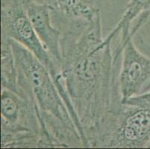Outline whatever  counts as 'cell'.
Segmentation results:
<instances>
[{
  "label": "cell",
  "mask_w": 150,
  "mask_h": 149,
  "mask_svg": "<svg viewBox=\"0 0 150 149\" xmlns=\"http://www.w3.org/2000/svg\"><path fill=\"white\" fill-rule=\"evenodd\" d=\"M147 0H130L125 8L122 18L112 30L116 37H120V43L116 51L122 53V49L129 40L132 39L130 35L131 28L134 20L143 12Z\"/></svg>",
  "instance_id": "cell-10"
},
{
  "label": "cell",
  "mask_w": 150,
  "mask_h": 149,
  "mask_svg": "<svg viewBox=\"0 0 150 149\" xmlns=\"http://www.w3.org/2000/svg\"><path fill=\"white\" fill-rule=\"evenodd\" d=\"M17 66L20 96L36 107L56 148H84L80 132L50 71L29 50L9 40Z\"/></svg>",
  "instance_id": "cell-2"
},
{
  "label": "cell",
  "mask_w": 150,
  "mask_h": 149,
  "mask_svg": "<svg viewBox=\"0 0 150 149\" xmlns=\"http://www.w3.org/2000/svg\"><path fill=\"white\" fill-rule=\"evenodd\" d=\"M1 87L20 95L17 66L8 39H1Z\"/></svg>",
  "instance_id": "cell-9"
},
{
  "label": "cell",
  "mask_w": 150,
  "mask_h": 149,
  "mask_svg": "<svg viewBox=\"0 0 150 149\" xmlns=\"http://www.w3.org/2000/svg\"><path fill=\"white\" fill-rule=\"evenodd\" d=\"M86 140L88 148H149L150 110L122 103L105 115Z\"/></svg>",
  "instance_id": "cell-4"
},
{
  "label": "cell",
  "mask_w": 150,
  "mask_h": 149,
  "mask_svg": "<svg viewBox=\"0 0 150 149\" xmlns=\"http://www.w3.org/2000/svg\"><path fill=\"white\" fill-rule=\"evenodd\" d=\"M1 39L13 40L29 50L47 68L60 93L66 91L61 68L47 52L34 30L23 0H2Z\"/></svg>",
  "instance_id": "cell-5"
},
{
  "label": "cell",
  "mask_w": 150,
  "mask_h": 149,
  "mask_svg": "<svg viewBox=\"0 0 150 149\" xmlns=\"http://www.w3.org/2000/svg\"><path fill=\"white\" fill-rule=\"evenodd\" d=\"M1 148H56L31 100L1 89Z\"/></svg>",
  "instance_id": "cell-3"
},
{
  "label": "cell",
  "mask_w": 150,
  "mask_h": 149,
  "mask_svg": "<svg viewBox=\"0 0 150 149\" xmlns=\"http://www.w3.org/2000/svg\"><path fill=\"white\" fill-rule=\"evenodd\" d=\"M150 18V0H147L144 10L141 13L137 16V18L134 20L132 24V28H131L130 35L132 37L135 35L139 29L146 23V22Z\"/></svg>",
  "instance_id": "cell-11"
},
{
  "label": "cell",
  "mask_w": 150,
  "mask_h": 149,
  "mask_svg": "<svg viewBox=\"0 0 150 149\" xmlns=\"http://www.w3.org/2000/svg\"><path fill=\"white\" fill-rule=\"evenodd\" d=\"M117 81L122 103L150 90V57L139 51L132 39L122 49Z\"/></svg>",
  "instance_id": "cell-6"
},
{
  "label": "cell",
  "mask_w": 150,
  "mask_h": 149,
  "mask_svg": "<svg viewBox=\"0 0 150 149\" xmlns=\"http://www.w3.org/2000/svg\"><path fill=\"white\" fill-rule=\"evenodd\" d=\"M48 5L54 25L61 32L88 26L101 19L104 0H33Z\"/></svg>",
  "instance_id": "cell-7"
},
{
  "label": "cell",
  "mask_w": 150,
  "mask_h": 149,
  "mask_svg": "<svg viewBox=\"0 0 150 149\" xmlns=\"http://www.w3.org/2000/svg\"><path fill=\"white\" fill-rule=\"evenodd\" d=\"M111 31L102 37L97 27L61 42V76L86 136L110 110L122 105L118 87L121 58L116 59Z\"/></svg>",
  "instance_id": "cell-1"
},
{
  "label": "cell",
  "mask_w": 150,
  "mask_h": 149,
  "mask_svg": "<svg viewBox=\"0 0 150 149\" xmlns=\"http://www.w3.org/2000/svg\"><path fill=\"white\" fill-rule=\"evenodd\" d=\"M23 2L28 19L38 37L54 61L61 66V35L53 24L51 9L46 4L33 0H23Z\"/></svg>",
  "instance_id": "cell-8"
},
{
  "label": "cell",
  "mask_w": 150,
  "mask_h": 149,
  "mask_svg": "<svg viewBox=\"0 0 150 149\" xmlns=\"http://www.w3.org/2000/svg\"><path fill=\"white\" fill-rule=\"evenodd\" d=\"M150 110V90L129 98L125 103Z\"/></svg>",
  "instance_id": "cell-12"
}]
</instances>
